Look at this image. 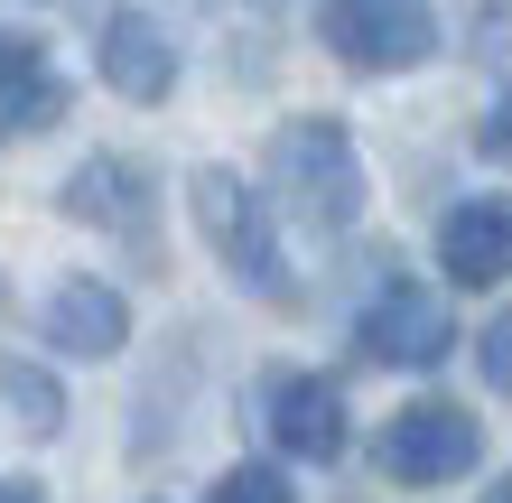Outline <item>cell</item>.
<instances>
[{
	"label": "cell",
	"mask_w": 512,
	"mask_h": 503,
	"mask_svg": "<svg viewBox=\"0 0 512 503\" xmlns=\"http://www.w3.org/2000/svg\"><path fill=\"white\" fill-rule=\"evenodd\" d=\"M317 38L364 75H401L419 56H438V19L410 0H336V10H317Z\"/></svg>",
	"instance_id": "4"
},
{
	"label": "cell",
	"mask_w": 512,
	"mask_h": 503,
	"mask_svg": "<svg viewBox=\"0 0 512 503\" xmlns=\"http://www.w3.org/2000/svg\"><path fill=\"white\" fill-rule=\"evenodd\" d=\"M485 503H512V476H503V485H494V494H485Z\"/></svg>",
	"instance_id": "17"
},
{
	"label": "cell",
	"mask_w": 512,
	"mask_h": 503,
	"mask_svg": "<svg viewBox=\"0 0 512 503\" xmlns=\"http://www.w3.org/2000/svg\"><path fill=\"white\" fill-rule=\"evenodd\" d=\"M0 308H10V289H0Z\"/></svg>",
	"instance_id": "18"
},
{
	"label": "cell",
	"mask_w": 512,
	"mask_h": 503,
	"mask_svg": "<svg viewBox=\"0 0 512 503\" xmlns=\"http://www.w3.org/2000/svg\"><path fill=\"white\" fill-rule=\"evenodd\" d=\"M354 345L373 354V364H401V373H429L447 364V345H457V317H447L438 289H419V280H391L382 299L354 317Z\"/></svg>",
	"instance_id": "5"
},
{
	"label": "cell",
	"mask_w": 512,
	"mask_h": 503,
	"mask_svg": "<svg viewBox=\"0 0 512 503\" xmlns=\"http://www.w3.org/2000/svg\"><path fill=\"white\" fill-rule=\"evenodd\" d=\"M270 187L298 224L317 233H345L364 215V159H354L345 122H326V112H298V122L270 131Z\"/></svg>",
	"instance_id": "1"
},
{
	"label": "cell",
	"mask_w": 512,
	"mask_h": 503,
	"mask_svg": "<svg viewBox=\"0 0 512 503\" xmlns=\"http://www.w3.org/2000/svg\"><path fill=\"white\" fill-rule=\"evenodd\" d=\"M261 420H270V438H280L289 457H308V466L345 457V392L326 373H270L261 382Z\"/></svg>",
	"instance_id": "8"
},
{
	"label": "cell",
	"mask_w": 512,
	"mask_h": 503,
	"mask_svg": "<svg viewBox=\"0 0 512 503\" xmlns=\"http://www.w3.org/2000/svg\"><path fill=\"white\" fill-rule=\"evenodd\" d=\"M475 150H485L494 168H512V84L485 103V122H475Z\"/></svg>",
	"instance_id": "15"
},
{
	"label": "cell",
	"mask_w": 512,
	"mask_h": 503,
	"mask_svg": "<svg viewBox=\"0 0 512 503\" xmlns=\"http://www.w3.org/2000/svg\"><path fill=\"white\" fill-rule=\"evenodd\" d=\"M94 66H103V84H112L122 103H168V84H177V47H168V28L149 19V10H112V19H103Z\"/></svg>",
	"instance_id": "9"
},
{
	"label": "cell",
	"mask_w": 512,
	"mask_h": 503,
	"mask_svg": "<svg viewBox=\"0 0 512 503\" xmlns=\"http://www.w3.org/2000/svg\"><path fill=\"white\" fill-rule=\"evenodd\" d=\"M373 457H382L391 485H457V476H475V457H485V429H475L457 401H410L401 420H382Z\"/></svg>",
	"instance_id": "3"
},
{
	"label": "cell",
	"mask_w": 512,
	"mask_h": 503,
	"mask_svg": "<svg viewBox=\"0 0 512 503\" xmlns=\"http://www.w3.org/2000/svg\"><path fill=\"white\" fill-rule=\"evenodd\" d=\"M66 75H56V56L38 38H0V140L19 131H56L66 122Z\"/></svg>",
	"instance_id": "11"
},
{
	"label": "cell",
	"mask_w": 512,
	"mask_h": 503,
	"mask_svg": "<svg viewBox=\"0 0 512 503\" xmlns=\"http://www.w3.org/2000/svg\"><path fill=\"white\" fill-rule=\"evenodd\" d=\"M0 503H47V494L28 485V476H0Z\"/></svg>",
	"instance_id": "16"
},
{
	"label": "cell",
	"mask_w": 512,
	"mask_h": 503,
	"mask_svg": "<svg viewBox=\"0 0 512 503\" xmlns=\"http://www.w3.org/2000/svg\"><path fill=\"white\" fill-rule=\"evenodd\" d=\"M0 401L19 410L28 438H56V429H66V392H56V373H38V364H0Z\"/></svg>",
	"instance_id": "12"
},
{
	"label": "cell",
	"mask_w": 512,
	"mask_h": 503,
	"mask_svg": "<svg viewBox=\"0 0 512 503\" xmlns=\"http://www.w3.org/2000/svg\"><path fill=\"white\" fill-rule=\"evenodd\" d=\"M205 503H298V494H289V476H280V466L243 457V466H224V476H215V494H205Z\"/></svg>",
	"instance_id": "13"
},
{
	"label": "cell",
	"mask_w": 512,
	"mask_h": 503,
	"mask_svg": "<svg viewBox=\"0 0 512 503\" xmlns=\"http://www.w3.org/2000/svg\"><path fill=\"white\" fill-rule=\"evenodd\" d=\"M475 364H485V382H494V392L512 401V308L494 317V327H485V336H475Z\"/></svg>",
	"instance_id": "14"
},
{
	"label": "cell",
	"mask_w": 512,
	"mask_h": 503,
	"mask_svg": "<svg viewBox=\"0 0 512 503\" xmlns=\"http://www.w3.org/2000/svg\"><path fill=\"white\" fill-rule=\"evenodd\" d=\"M38 336H47L56 354H84V364H103V354H122V345H131V299H122L112 280L75 271V280H56V289H47Z\"/></svg>",
	"instance_id": "7"
},
{
	"label": "cell",
	"mask_w": 512,
	"mask_h": 503,
	"mask_svg": "<svg viewBox=\"0 0 512 503\" xmlns=\"http://www.w3.org/2000/svg\"><path fill=\"white\" fill-rule=\"evenodd\" d=\"M196 233L215 243V261L233 280L252 289V299H298V280H289V252H280V233H270V196H252V177H233V168H196Z\"/></svg>",
	"instance_id": "2"
},
{
	"label": "cell",
	"mask_w": 512,
	"mask_h": 503,
	"mask_svg": "<svg viewBox=\"0 0 512 503\" xmlns=\"http://www.w3.org/2000/svg\"><path fill=\"white\" fill-rule=\"evenodd\" d=\"M56 205H66L75 224H94V233H131V243L149 252V224H159V196H149V168L122 159V150H94L66 187H56Z\"/></svg>",
	"instance_id": "6"
},
{
	"label": "cell",
	"mask_w": 512,
	"mask_h": 503,
	"mask_svg": "<svg viewBox=\"0 0 512 503\" xmlns=\"http://www.w3.org/2000/svg\"><path fill=\"white\" fill-rule=\"evenodd\" d=\"M438 271L457 280V289L512 280V205L503 196H475V205H457V215L438 224Z\"/></svg>",
	"instance_id": "10"
}]
</instances>
